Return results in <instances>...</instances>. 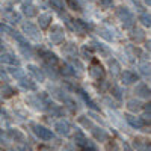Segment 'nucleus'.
<instances>
[{
  "mask_svg": "<svg viewBox=\"0 0 151 151\" xmlns=\"http://www.w3.org/2000/svg\"><path fill=\"white\" fill-rule=\"evenodd\" d=\"M91 130H92V134H94V137H95L97 141L104 142V141L107 139V133H106L104 129H101V127H95V125H94Z\"/></svg>",
  "mask_w": 151,
  "mask_h": 151,
  "instance_id": "nucleus-11",
  "label": "nucleus"
},
{
  "mask_svg": "<svg viewBox=\"0 0 151 151\" xmlns=\"http://www.w3.org/2000/svg\"><path fill=\"white\" fill-rule=\"evenodd\" d=\"M27 70H29V73L33 76V77L38 80V82H44V79H45V76H44V73H42V70H40L38 67H35V65H29L27 67Z\"/></svg>",
  "mask_w": 151,
  "mask_h": 151,
  "instance_id": "nucleus-13",
  "label": "nucleus"
},
{
  "mask_svg": "<svg viewBox=\"0 0 151 151\" xmlns=\"http://www.w3.org/2000/svg\"><path fill=\"white\" fill-rule=\"evenodd\" d=\"M134 92H136L137 97H141V98H150V88H148L145 83L137 85L136 89H134Z\"/></svg>",
  "mask_w": 151,
  "mask_h": 151,
  "instance_id": "nucleus-14",
  "label": "nucleus"
},
{
  "mask_svg": "<svg viewBox=\"0 0 151 151\" xmlns=\"http://www.w3.org/2000/svg\"><path fill=\"white\" fill-rule=\"evenodd\" d=\"M88 70H89V76L95 82H100V80L104 79V68H103V65L100 64L97 59H94L91 62V65H89V68H88Z\"/></svg>",
  "mask_w": 151,
  "mask_h": 151,
  "instance_id": "nucleus-1",
  "label": "nucleus"
},
{
  "mask_svg": "<svg viewBox=\"0 0 151 151\" xmlns=\"http://www.w3.org/2000/svg\"><path fill=\"white\" fill-rule=\"evenodd\" d=\"M77 91H79L80 97H82V98L85 100V103H86L88 106H89V107H91L92 110H98V106H97V104H95V103L92 101V98H91L89 95H88V94H86L85 91H82V89H77Z\"/></svg>",
  "mask_w": 151,
  "mask_h": 151,
  "instance_id": "nucleus-19",
  "label": "nucleus"
},
{
  "mask_svg": "<svg viewBox=\"0 0 151 151\" xmlns=\"http://www.w3.org/2000/svg\"><path fill=\"white\" fill-rule=\"evenodd\" d=\"M9 73L14 76V77L17 79V80H21V79H24L26 77V73H24V70L23 68H20V67H14V68H11L9 70Z\"/></svg>",
  "mask_w": 151,
  "mask_h": 151,
  "instance_id": "nucleus-21",
  "label": "nucleus"
},
{
  "mask_svg": "<svg viewBox=\"0 0 151 151\" xmlns=\"http://www.w3.org/2000/svg\"><path fill=\"white\" fill-rule=\"evenodd\" d=\"M62 74H65V76H76V70L71 65L65 64L64 67H62Z\"/></svg>",
  "mask_w": 151,
  "mask_h": 151,
  "instance_id": "nucleus-32",
  "label": "nucleus"
},
{
  "mask_svg": "<svg viewBox=\"0 0 151 151\" xmlns=\"http://www.w3.org/2000/svg\"><path fill=\"white\" fill-rule=\"evenodd\" d=\"M100 5L103 8H110L112 6V0H100Z\"/></svg>",
  "mask_w": 151,
  "mask_h": 151,
  "instance_id": "nucleus-41",
  "label": "nucleus"
},
{
  "mask_svg": "<svg viewBox=\"0 0 151 151\" xmlns=\"http://www.w3.org/2000/svg\"><path fill=\"white\" fill-rule=\"evenodd\" d=\"M68 5H70L71 9H74V11H80V3L77 2V0H68Z\"/></svg>",
  "mask_w": 151,
  "mask_h": 151,
  "instance_id": "nucleus-39",
  "label": "nucleus"
},
{
  "mask_svg": "<svg viewBox=\"0 0 151 151\" xmlns=\"http://www.w3.org/2000/svg\"><path fill=\"white\" fill-rule=\"evenodd\" d=\"M83 151H97V150H95V147L92 145V142L86 141V142H85V145H83Z\"/></svg>",
  "mask_w": 151,
  "mask_h": 151,
  "instance_id": "nucleus-40",
  "label": "nucleus"
},
{
  "mask_svg": "<svg viewBox=\"0 0 151 151\" xmlns=\"http://www.w3.org/2000/svg\"><path fill=\"white\" fill-rule=\"evenodd\" d=\"M65 151H70V150H68V148H67V150H65Z\"/></svg>",
  "mask_w": 151,
  "mask_h": 151,
  "instance_id": "nucleus-50",
  "label": "nucleus"
},
{
  "mask_svg": "<svg viewBox=\"0 0 151 151\" xmlns=\"http://www.w3.org/2000/svg\"><path fill=\"white\" fill-rule=\"evenodd\" d=\"M21 2H23L24 5H30V3H32V0H21Z\"/></svg>",
  "mask_w": 151,
  "mask_h": 151,
  "instance_id": "nucleus-46",
  "label": "nucleus"
},
{
  "mask_svg": "<svg viewBox=\"0 0 151 151\" xmlns=\"http://www.w3.org/2000/svg\"><path fill=\"white\" fill-rule=\"evenodd\" d=\"M0 32L2 33H8V35H14V29L12 27H9V26H6V24H0Z\"/></svg>",
  "mask_w": 151,
  "mask_h": 151,
  "instance_id": "nucleus-36",
  "label": "nucleus"
},
{
  "mask_svg": "<svg viewBox=\"0 0 151 151\" xmlns=\"http://www.w3.org/2000/svg\"><path fill=\"white\" fill-rule=\"evenodd\" d=\"M23 32L27 38H30L33 41H41V33L38 30V27L33 26L32 23H24L23 24Z\"/></svg>",
  "mask_w": 151,
  "mask_h": 151,
  "instance_id": "nucleus-4",
  "label": "nucleus"
},
{
  "mask_svg": "<svg viewBox=\"0 0 151 151\" xmlns=\"http://www.w3.org/2000/svg\"><path fill=\"white\" fill-rule=\"evenodd\" d=\"M62 52H64L70 59H76V58H77V47H76L74 44H67L64 48H62Z\"/></svg>",
  "mask_w": 151,
  "mask_h": 151,
  "instance_id": "nucleus-16",
  "label": "nucleus"
},
{
  "mask_svg": "<svg viewBox=\"0 0 151 151\" xmlns=\"http://www.w3.org/2000/svg\"><path fill=\"white\" fill-rule=\"evenodd\" d=\"M65 40V32L64 29H62L60 26H55L52 27V30H50V41H52L53 44H62Z\"/></svg>",
  "mask_w": 151,
  "mask_h": 151,
  "instance_id": "nucleus-5",
  "label": "nucleus"
},
{
  "mask_svg": "<svg viewBox=\"0 0 151 151\" xmlns=\"http://www.w3.org/2000/svg\"><path fill=\"white\" fill-rule=\"evenodd\" d=\"M0 62L2 64H8V65H15V67H18V64H20L18 59L11 53H2L0 55Z\"/></svg>",
  "mask_w": 151,
  "mask_h": 151,
  "instance_id": "nucleus-9",
  "label": "nucleus"
},
{
  "mask_svg": "<svg viewBox=\"0 0 151 151\" xmlns=\"http://www.w3.org/2000/svg\"><path fill=\"white\" fill-rule=\"evenodd\" d=\"M0 92H2V97L3 98H9V97H12V94H14V89L9 88L8 85H3L2 88H0Z\"/></svg>",
  "mask_w": 151,
  "mask_h": 151,
  "instance_id": "nucleus-28",
  "label": "nucleus"
},
{
  "mask_svg": "<svg viewBox=\"0 0 151 151\" xmlns=\"http://www.w3.org/2000/svg\"><path fill=\"white\" fill-rule=\"evenodd\" d=\"M41 55H42V59L45 60V64H47L48 67L58 64V56H56L55 53H52V52H42Z\"/></svg>",
  "mask_w": 151,
  "mask_h": 151,
  "instance_id": "nucleus-15",
  "label": "nucleus"
},
{
  "mask_svg": "<svg viewBox=\"0 0 151 151\" xmlns=\"http://www.w3.org/2000/svg\"><path fill=\"white\" fill-rule=\"evenodd\" d=\"M82 53H83V56H85L86 59H91V58H92V50L88 48V45H85V47L82 48Z\"/></svg>",
  "mask_w": 151,
  "mask_h": 151,
  "instance_id": "nucleus-38",
  "label": "nucleus"
},
{
  "mask_svg": "<svg viewBox=\"0 0 151 151\" xmlns=\"http://www.w3.org/2000/svg\"><path fill=\"white\" fill-rule=\"evenodd\" d=\"M55 130H56L59 134H62V136H68L71 127H70V124H68L67 121L60 119V121H58V122L55 124Z\"/></svg>",
  "mask_w": 151,
  "mask_h": 151,
  "instance_id": "nucleus-8",
  "label": "nucleus"
},
{
  "mask_svg": "<svg viewBox=\"0 0 151 151\" xmlns=\"http://www.w3.org/2000/svg\"><path fill=\"white\" fill-rule=\"evenodd\" d=\"M113 95H115L118 100L121 98V92H119V89H118V88L116 86H113Z\"/></svg>",
  "mask_w": 151,
  "mask_h": 151,
  "instance_id": "nucleus-43",
  "label": "nucleus"
},
{
  "mask_svg": "<svg viewBox=\"0 0 151 151\" xmlns=\"http://www.w3.org/2000/svg\"><path fill=\"white\" fill-rule=\"evenodd\" d=\"M127 107H129V110H132V112H139V110H142V104H141V101H137V100H129V101H127Z\"/></svg>",
  "mask_w": 151,
  "mask_h": 151,
  "instance_id": "nucleus-24",
  "label": "nucleus"
},
{
  "mask_svg": "<svg viewBox=\"0 0 151 151\" xmlns=\"http://www.w3.org/2000/svg\"><path fill=\"white\" fill-rule=\"evenodd\" d=\"M125 119H127V122L132 125V127H134V129H142L144 125H145V122H144L142 118H136V116H132V115H125Z\"/></svg>",
  "mask_w": 151,
  "mask_h": 151,
  "instance_id": "nucleus-12",
  "label": "nucleus"
},
{
  "mask_svg": "<svg viewBox=\"0 0 151 151\" xmlns=\"http://www.w3.org/2000/svg\"><path fill=\"white\" fill-rule=\"evenodd\" d=\"M109 67H110V73H112V76H118L119 74V64L115 60V59H110L109 60Z\"/></svg>",
  "mask_w": 151,
  "mask_h": 151,
  "instance_id": "nucleus-26",
  "label": "nucleus"
},
{
  "mask_svg": "<svg viewBox=\"0 0 151 151\" xmlns=\"http://www.w3.org/2000/svg\"><path fill=\"white\" fill-rule=\"evenodd\" d=\"M32 130H33V133H35L38 137H40L41 141H52V139H53L52 130H48L47 127H44V125L33 124V125H32Z\"/></svg>",
  "mask_w": 151,
  "mask_h": 151,
  "instance_id": "nucleus-2",
  "label": "nucleus"
},
{
  "mask_svg": "<svg viewBox=\"0 0 151 151\" xmlns=\"http://www.w3.org/2000/svg\"><path fill=\"white\" fill-rule=\"evenodd\" d=\"M86 141H88V139H85V136H83L80 132H79V133H76V142H77L80 147H83Z\"/></svg>",
  "mask_w": 151,
  "mask_h": 151,
  "instance_id": "nucleus-37",
  "label": "nucleus"
},
{
  "mask_svg": "<svg viewBox=\"0 0 151 151\" xmlns=\"http://www.w3.org/2000/svg\"><path fill=\"white\" fill-rule=\"evenodd\" d=\"M3 48H5V45H3L2 41H0V52H3Z\"/></svg>",
  "mask_w": 151,
  "mask_h": 151,
  "instance_id": "nucleus-47",
  "label": "nucleus"
},
{
  "mask_svg": "<svg viewBox=\"0 0 151 151\" xmlns=\"http://www.w3.org/2000/svg\"><path fill=\"white\" fill-rule=\"evenodd\" d=\"M121 80L124 85H132V83L137 82V76L132 71H124V73H121Z\"/></svg>",
  "mask_w": 151,
  "mask_h": 151,
  "instance_id": "nucleus-10",
  "label": "nucleus"
},
{
  "mask_svg": "<svg viewBox=\"0 0 151 151\" xmlns=\"http://www.w3.org/2000/svg\"><path fill=\"white\" fill-rule=\"evenodd\" d=\"M8 134L11 136V139H15V142H23L24 141V136L21 134V132L15 130V129H11L8 132Z\"/></svg>",
  "mask_w": 151,
  "mask_h": 151,
  "instance_id": "nucleus-25",
  "label": "nucleus"
},
{
  "mask_svg": "<svg viewBox=\"0 0 151 151\" xmlns=\"http://www.w3.org/2000/svg\"><path fill=\"white\" fill-rule=\"evenodd\" d=\"M20 50H21V53L26 56V58H32V48H30V45H20Z\"/></svg>",
  "mask_w": 151,
  "mask_h": 151,
  "instance_id": "nucleus-34",
  "label": "nucleus"
},
{
  "mask_svg": "<svg viewBox=\"0 0 151 151\" xmlns=\"http://www.w3.org/2000/svg\"><path fill=\"white\" fill-rule=\"evenodd\" d=\"M21 9H23V14L26 15V17H29V18L36 15V8L32 6V5H23Z\"/></svg>",
  "mask_w": 151,
  "mask_h": 151,
  "instance_id": "nucleus-23",
  "label": "nucleus"
},
{
  "mask_svg": "<svg viewBox=\"0 0 151 151\" xmlns=\"http://www.w3.org/2000/svg\"><path fill=\"white\" fill-rule=\"evenodd\" d=\"M144 2H145L147 5H150V3H151V0H144Z\"/></svg>",
  "mask_w": 151,
  "mask_h": 151,
  "instance_id": "nucleus-48",
  "label": "nucleus"
},
{
  "mask_svg": "<svg viewBox=\"0 0 151 151\" xmlns=\"http://www.w3.org/2000/svg\"><path fill=\"white\" fill-rule=\"evenodd\" d=\"M116 15H118V18L122 21V24H124V27H132L133 24H134V18H133V15H132V12L129 11V9H125V8H119L118 11H116Z\"/></svg>",
  "mask_w": 151,
  "mask_h": 151,
  "instance_id": "nucleus-3",
  "label": "nucleus"
},
{
  "mask_svg": "<svg viewBox=\"0 0 151 151\" xmlns=\"http://www.w3.org/2000/svg\"><path fill=\"white\" fill-rule=\"evenodd\" d=\"M139 70H141V73L145 76V77L150 76V64H148V62H141V64H139Z\"/></svg>",
  "mask_w": 151,
  "mask_h": 151,
  "instance_id": "nucleus-30",
  "label": "nucleus"
},
{
  "mask_svg": "<svg viewBox=\"0 0 151 151\" xmlns=\"http://www.w3.org/2000/svg\"><path fill=\"white\" fill-rule=\"evenodd\" d=\"M3 113H5V112H3V110H2V109H0V115H3Z\"/></svg>",
  "mask_w": 151,
  "mask_h": 151,
  "instance_id": "nucleus-49",
  "label": "nucleus"
},
{
  "mask_svg": "<svg viewBox=\"0 0 151 151\" xmlns=\"http://www.w3.org/2000/svg\"><path fill=\"white\" fill-rule=\"evenodd\" d=\"M68 24H70V27L73 30H76V33L83 35V33L88 32V24L85 21H82V20H70Z\"/></svg>",
  "mask_w": 151,
  "mask_h": 151,
  "instance_id": "nucleus-7",
  "label": "nucleus"
},
{
  "mask_svg": "<svg viewBox=\"0 0 151 151\" xmlns=\"http://www.w3.org/2000/svg\"><path fill=\"white\" fill-rule=\"evenodd\" d=\"M98 33L101 35L104 40H107V41H112V40H113V35H110V32H109L107 29H104V27H100V29H98Z\"/></svg>",
  "mask_w": 151,
  "mask_h": 151,
  "instance_id": "nucleus-31",
  "label": "nucleus"
},
{
  "mask_svg": "<svg viewBox=\"0 0 151 151\" xmlns=\"http://www.w3.org/2000/svg\"><path fill=\"white\" fill-rule=\"evenodd\" d=\"M79 122L83 125V127H86V129H92V127H94L92 121H91V119H86V116H80V118H79Z\"/></svg>",
  "mask_w": 151,
  "mask_h": 151,
  "instance_id": "nucleus-33",
  "label": "nucleus"
},
{
  "mask_svg": "<svg viewBox=\"0 0 151 151\" xmlns=\"http://www.w3.org/2000/svg\"><path fill=\"white\" fill-rule=\"evenodd\" d=\"M20 86L24 88V89H29V91H35L36 89V85L30 79H27V77H24V79L20 80Z\"/></svg>",
  "mask_w": 151,
  "mask_h": 151,
  "instance_id": "nucleus-22",
  "label": "nucleus"
},
{
  "mask_svg": "<svg viewBox=\"0 0 151 151\" xmlns=\"http://www.w3.org/2000/svg\"><path fill=\"white\" fill-rule=\"evenodd\" d=\"M11 142H12V139H11V136L8 134V132L0 130V144H2V145H5V147H8Z\"/></svg>",
  "mask_w": 151,
  "mask_h": 151,
  "instance_id": "nucleus-27",
  "label": "nucleus"
},
{
  "mask_svg": "<svg viewBox=\"0 0 151 151\" xmlns=\"http://www.w3.org/2000/svg\"><path fill=\"white\" fill-rule=\"evenodd\" d=\"M8 151H24V150H23V148H18V147H17V148H9Z\"/></svg>",
  "mask_w": 151,
  "mask_h": 151,
  "instance_id": "nucleus-45",
  "label": "nucleus"
},
{
  "mask_svg": "<svg viewBox=\"0 0 151 151\" xmlns=\"http://www.w3.org/2000/svg\"><path fill=\"white\" fill-rule=\"evenodd\" d=\"M130 38H132L133 41H136V42H142L145 40V33L141 29H133L132 33H130Z\"/></svg>",
  "mask_w": 151,
  "mask_h": 151,
  "instance_id": "nucleus-20",
  "label": "nucleus"
},
{
  "mask_svg": "<svg viewBox=\"0 0 151 151\" xmlns=\"http://www.w3.org/2000/svg\"><path fill=\"white\" fill-rule=\"evenodd\" d=\"M0 77H2L5 82H8V76H6V73L3 71V68H2V67H0Z\"/></svg>",
  "mask_w": 151,
  "mask_h": 151,
  "instance_id": "nucleus-44",
  "label": "nucleus"
},
{
  "mask_svg": "<svg viewBox=\"0 0 151 151\" xmlns=\"http://www.w3.org/2000/svg\"><path fill=\"white\" fill-rule=\"evenodd\" d=\"M139 21L144 24V26H148V27H150V24H151V17H150V14H141Z\"/></svg>",
  "mask_w": 151,
  "mask_h": 151,
  "instance_id": "nucleus-35",
  "label": "nucleus"
},
{
  "mask_svg": "<svg viewBox=\"0 0 151 151\" xmlns=\"http://www.w3.org/2000/svg\"><path fill=\"white\" fill-rule=\"evenodd\" d=\"M5 18H6L8 21H11V23H18L21 17H20L18 12L12 11V9H6V11H5Z\"/></svg>",
  "mask_w": 151,
  "mask_h": 151,
  "instance_id": "nucleus-17",
  "label": "nucleus"
},
{
  "mask_svg": "<svg viewBox=\"0 0 151 151\" xmlns=\"http://www.w3.org/2000/svg\"><path fill=\"white\" fill-rule=\"evenodd\" d=\"M27 103H29L33 109L41 110V112L47 109V103H45V100H44L42 97H40V95H29V97H27Z\"/></svg>",
  "mask_w": 151,
  "mask_h": 151,
  "instance_id": "nucleus-6",
  "label": "nucleus"
},
{
  "mask_svg": "<svg viewBox=\"0 0 151 151\" xmlns=\"http://www.w3.org/2000/svg\"><path fill=\"white\" fill-rule=\"evenodd\" d=\"M50 5H52L55 9H58V11H62V9L65 8L64 0H50Z\"/></svg>",
  "mask_w": 151,
  "mask_h": 151,
  "instance_id": "nucleus-29",
  "label": "nucleus"
},
{
  "mask_svg": "<svg viewBox=\"0 0 151 151\" xmlns=\"http://www.w3.org/2000/svg\"><path fill=\"white\" fill-rule=\"evenodd\" d=\"M45 70H47V73H48L50 76H52L53 79H56V73L53 71V68H52V67H48V65H45Z\"/></svg>",
  "mask_w": 151,
  "mask_h": 151,
  "instance_id": "nucleus-42",
  "label": "nucleus"
},
{
  "mask_svg": "<svg viewBox=\"0 0 151 151\" xmlns=\"http://www.w3.org/2000/svg\"><path fill=\"white\" fill-rule=\"evenodd\" d=\"M38 23H40V27L41 29H47L52 23V15L50 14H41L40 18H38Z\"/></svg>",
  "mask_w": 151,
  "mask_h": 151,
  "instance_id": "nucleus-18",
  "label": "nucleus"
}]
</instances>
